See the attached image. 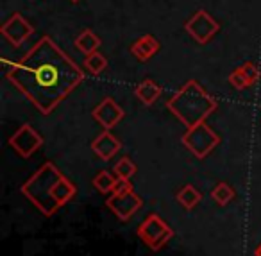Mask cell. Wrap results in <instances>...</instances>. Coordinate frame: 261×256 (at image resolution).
<instances>
[{"label": "cell", "instance_id": "1", "mask_svg": "<svg viewBox=\"0 0 261 256\" xmlns=\"http://www.w3.org/2000/svg\"><path fill=\"white\" fill-rule=\"evenodd\" d=\"M8 79L43 115H48L79 86L84 72L50 38L43 36L16 63Z\"/></svg>", "mask_w": 261, "mask_h": 256}, {"label": "cell", "instance_id": "2", "mask_svg": "<svg viewBox=\"0 0 261 256\" xmlns=\"http://www.w3.org/2000/svg\"><path fill=\"white\" fill-rule=\"evenodd\" d=\"M218 102L200 86L197 81H186L170 101H167V109L172 111L186 127H193L204 122L215 109Z\"/></svg>", "mask_w": 261, "mask_h": 256}, {"label": "cell", "instance_id": "3", "mask_svg": "<svg viewBox=\"0 0 261 256\" xmlns=\"http://www.w3.org/2000/svg\"><path fill=\"white\" fill-rule=\"evenodd\" d=\"M63 177V174L58 170V167L54 163H45L43 167L38 169V172L31 177L27 183H23L22 194L40 210L43 215L52 217L58 212L61 206L58 204V201L52 195L54 184Z\"/></svg>", "mask_w": 261, "mask_h": 256}, {"label": "cell", "instance_id": "4", "mask_svg": "<svg viewBox=\"0 0 261 256\" xmlns=\"http://www.w3.org/2000/svg\"><path fill=\"white\" fill-rule=\"evenodd\" d=\"M181 142L195 158L204 159L220 144V136L206 122H200L193 127H188L186 133L181 136Z\"/></svg>", "mask_w": 261, "mask_h": 256}, {"label": "cell", "instance_id": "5", "mask_svg": "<svg viewBox=\"0 0 261 256\" xmlns=\"http://www.w3.org/2000/svg\"><path fill=\"white\" fill-rule=\"evenodd\" d=\"M138 237L152 251L161 249L172 238V229L165 224L160 215H149L138 227Z\"/></svg>", "mask_w": 261, "mask_h": 256}, {"label": "cell", "instance_id": "6", "mask_svg": "<svg viewBox=\"0 0 261 256\" xmlns=\"http://www.w3.org/2000/svg\"><path fill=\"white\" fill-rule=\"evenodd\" d=\"M185 29L197 43L204 45L220 31V24H218L206 9H200V11H197L195 15L185 24Z\"/></svg>", "mask_w": 261, "mask_h": 256}, {"label": "cell", "instance_id": "7", "mask_svg": "<svg viewBox=\"0 0 261 256\" xmlns=\"http://www.w3.org/2000/svg\"><path fill=\"white\" fill-rule=\"evenodd\" d=\"M9 145H11L22 158H29V156H33L34 152L43 145V138L36 133V129H34L33 126L23 124V126L9 138Z\"/></svg>", "mask_w": 261, "mask_h": 256}, {"label": "cell", "instance_id": "8", "mask_svg": "<svg viewBox=\"0 0 261 256\" xmlns=\"http://www.w3.org/2000/svg\"><path fill=\"white\" fill-rule=\"evenodd\" d=\"M33 31H34L33 26H31L20 13H15V15L9 16L8 22L2 26L0 33H2V36H4L11 45L20 47L22 43H25V40L33 34Z\"/></svg>", "mask_w": 261, "mask_h": 256}, {"label": "cell", "instance_id": "9", "mask_svg": "<svg viewBox=\"0 0 261 256\" xmlns=\"http://www.w3.org/2000/svg\"><path fill=\"white\" fill-rule=\"evenodd\" d=\"M106 206H108L120 220H129L130 217L136 213V210L142 206V199H140V195H136L135 192H129V194H122V195H111V197L106 201Z\"/></svg>", "mask_w": 261, "mask_h": 256}, {"label": "cell", "instance_id": "10", "mask_svg": "<svg viewBox=\"0 0 261 256\" xmlns=\"http://www.w3.org/2000/svg\"><path fill=\"white\" fill-rule=\"evenodd\" d=\"M91 115H93V119L97 120L104 129H111V127H115L116 124L123 119V109L120 108L113 99L108 97L93 109Z\"/></svg>", "mask_w": 261, "mask_h": 256}, {"label": "cell", "instance_id": "11", "mask_svg": "<svg viewBox=\"0 0 261 256\" xmlns=\"http://www.w3.org/2000/svg\"><path fill=\"white\" fill-rule=\"evenodd\" d=\"M91 149H93V152L100 159H104V161H109V159H111L113 156H115L116 152L122 149V144H120L118 138H115L111 133H109V129H106L104 133H100L93 140V144H91Z\"/></svg>", "mask_w": 261, "mask_h": 256}, {"label": "cell", "instance_id": "12", "mask_svg": "<svg viewBox=\"0 0 261 256\" xmlns=\"http://www.w3.org/2000/svg\"><path fill=\"white\" fill-rule=\"evenodd\" d=\"M158 51H160V41L152 34H145L130 45V52L138 61H149Z\"/></svg>", "mask_w": 261, "mask_h": 256}, {"label": "cell", "instance_id": "13", "mask_svg": "<svg viewBox=\"0 0 261 256\" xmlns=\"http://www.w3.org/2000/svg\"><path fill=\"white\" fill-rule=\"evenodd\" d=\"M163 94V88L158 83H154L152 79H145L135 88V95L138 97L140 102H143L145 106H150L158 101Z\"/></svg>", "mask_w": 261, "mask_h": 256}, {"label": "cell", "instance_id": "14", "mask_svg": "<svg viewBox=\"0 0 261 256\" xmlns=\"http://www.w3.org/2000/svg\"><path fill=\"white\" fill-rule=\"evenodd\" d=\"M75 194H77L75 184L66 179L65 176L54 184V190H52V195H54V199L58 201L59 206H65L68 201H72V199L75 197Z\"/></svg>", "mask_w": 261, "mask_h": 256}, {"label": "cell", "instance_id": "15", "mask_svg": "<svg viewBox=\"0 0 261 256\" xmlns=\"http://www.w3.org/2000/svg\"><path fill=\"white\" fill-rule=\"evenodd\" d=\"M100 38L95 36L93 31L86 29L83 31V33L79 34V36L75 38V47L77 51H81L83 54H93V52H97V49L100 47Z\"/></svg>", "mask_w": 261, "mask_h": 256}, {"label": "cell", "instance_id": "16", "mask_svg": "<svg viewBox=\"0 0 261 256\" xmlns=\"http://www.w3.org/2000/svg\"><path fill=\"white\" fill-rule=\"evenodd\" d=\"M175 197H177L179 204H181L182 208H186V210H193L200 201H202V194H200L195 187H192V184H186V187H182L181 190L177 192V195H175Z\"/></svg>", "mask_w": 261, "mask_h": 256}, {"label": "cell", "instance_id": "17", "mask_svg": "<svg viewBox=\"0 0 261 256\" xmlns=\"http://www.w3.org/2000/svg\"><path fill=\"white\" fill-rule=\"evenodd\" d=\"M84 68L91 74V76H98L108 68V59L106 56H102L100 52H93V54H88L84 58Z\"/></svg>", "mask_w": 261, "mask_h": 256}, {"label": "cell", "instance_id": "18", "mask_svg": "<svg viewBox=\"0 0 261 256\" xmlns=\"http://www.w3.org/2000/svg\"><path fill=\"white\" fill-rule=\"evenodd\" d=\"M211 197L217 204L220 206H225L234 199V188L227 183H218L217 187L211 190Z\"/></svg>", "mask_w": 261, "mask_h": 256}, {"label": "cell", "instance_id": "19", "mask_svg": "<svg viewBox=\"0 0 261 256\" xmlns=\"http://www.w3.org/2000/svg\"><path fill=\"white\" fill-rule=\"evenodd\" d=\"M115 177L111 176V172H108V170H102V172H98L97 176L93 177V187L97 188L100 194H108V192L113 190V187H115Z\"/></svg>", "mask_w": 261, "mask_h": 256}, {"label": "cell", "instance_id": "20", "mask_svg": "<svg viewBox=\"0 0 261 256\" xmlns=\"http://www.w3.org/2000/svg\"><path fill=\"white\" fill-rule=\"evenodd\" d=\"M115 174L122 179H130L136 174V165L130 161L129 158H122L116 161L115 165Z\"/></svg>", "mask_w": 261, "mask_h": 256}, {"label": "cell", "instance_id": "21", "mask_svg": "<svg viewBox=\"0 0 261 256\" xmlns=\"http://www.w3.org/2000/svg\"><path fill=\"white\" fill-rule=\"evenodd\" d=\"M238 70L240 72H242V76L245 77L247 79V83L250 84V86H252L254 83H256L257 79H259V68H257L256 65H254L252 61H247V63H243L242 66H238Z\"/></svg>", "mask_w": 261, "mask_h": 256}, {"label": "cell", "instance_id": "22", "mask_svg": "<svg viewBox=\"0 0 261 256\" xmlns=\"http://www.w3.org/2000/svg\"><path fill=\"white\" fill-rule=\"evenodd\" d=\"M229 83H231V86H234L236 90H245V88L250 86V84L247 83V79L242 76V72H240L238 68H234L231 72V76H229Z\"/></svg>", "mask_w": 261, "mask_h": 256}, {"label": "cell", "instance_id": "23", "mask_svg": "<svg viewBox=\"0 0 261 256\" xmlns=\"http://www.w3.org/2000/svg\"><path fill=\"white\" fill-rule=\"evenodd\" d=\"M129 192H133V184H130V181L118 177V179L115 181V187H113L111 194L113 195H122V194H129Z\"/></svg>", "mask_w": 261, "mask_h": 256}, {"label": "cell", "instance_id": "24", "mask_svg": "<svg viewBox=\"0 0 261 256\" xmlns=\"http://www.w3.org/2000/svg\"><path fill=\"white\" fill-rule=\"evenodd\" d=\"M256 256H261V244H259V247L256 249Z\"/></svg>", "mask_w": 261, "mask_h": 256}, {"label": "cell", "instance_id": "25", "mask_svg": "<svg viewBox=\"0 0 261 256\" xmlns=\"http://www.w3.org/2000/svg\"><path fill=\"white\" fill-rule=\"evenodd\" d=\"M72 2H79V0H72Z\"/></svg>", "mask_w": 261, "mask_h": 256}]
</instances>
